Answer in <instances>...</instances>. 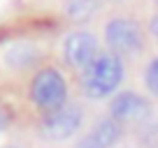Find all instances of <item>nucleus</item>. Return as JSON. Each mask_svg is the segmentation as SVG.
I'll return each instance as SVG.
<instances>
[{
  "instance_id": "nucleus-1",
  "label": "nucleus",
  "mask_w": 158,
  "mask_h": 148,
  "mask_svg": "<svg viewBox=\"0 0 158 148\" xmlns=\"http://www.w3.org/2000/svg\"><path fill=\"white\" fill-rule=\"evenodd\" d=\"M100 37L107 51L118 56L126 63L144 60L149 56L151 35H149L147 21H142L130 10H114L102 19Z\"/></svg>"
},
{
  "instance_id": "nucleus-2",
  "label": "nucleus",
  "mask_w": 158,
  "mask_h": 148,
  "mask_svg": "<svg viewBox=\"0 0 158 148\" xmlns=\"http://www.w3.org/2000/svg\"><path fill=\"white\" fill-rule=\"evenodd\" d=\"M126 76H128V63L114 56L112 51L102 49L98 58L77 76V88L84 99L100 102L114 97L118 88L126 84Z\"/></svg>"
},
{
  "instance_id": "nucleus-3",
  "label": "nucleus",
  "mask_w": 158,
  "mask_h": 148,
  "mask_svg": "<svg viewBox=\"0 0 158 148\" xmlns=\"http://www.w3.org/2000/svg\"><path fill=\"white\" fill-rule=\"evenodd\" d=\"M28 99L40 116L70 102V84L56 65H42L28 79Z\"/></svg>"
},
{
  "instance_id": "nucleus-4",
  "label": "nucleus",
  "mask_w": 158,
  "mask_h": 148,
  "mask_svg": "<svg viewBox=\"0 0 158 148\" xmlns=\"http://www.w3.org/2000/svg\"><path fill=\"white\" fill-rule=\"evenodd\" d=\"M84 120H86V109L81 102H74L70 99L68 104L54 109L49 114H42L37 118V137L42 141H49V143H60V141H68L72 139L79 130L84 127Z\"/></svg>"
},
{
  "instance_id": "nucleus-5",
  "label": "nucleus",
  "mask_w": 158,
  "mask_h": 148,
  "mask_svg": "<svg viewBox=\"0 0 158 148\" xmlns=\"http://www.w3.org/2000/svg\"><path fill=\"white\" fill-rule=\"evenodd\" d=\"M100 40L98 33L89 28H74L72 33H68L60 42V63L65 65L68 72L74 74L77 79L100 53Z\"/></svg>"
},
{
  "instance_id": "nucleus-6",
  "label": "nucleus",
  "mask_w": 158,
  "mask_h": 148,
  "mask_svg": "<svg viewBox=\"0 0 158 148\" xmlns=\"http://www.w3.org/2000/svg\"><path fill=\"white\" fill-rule=\"evenodd\" d=\"M107 116L121 127H147L153 118V104L137 90H118L107 104Z\"/></svg>"
},
{
  "instance_id": "nucleus-7",
  "label": "nucleus",
  "mask_w": 158,
  "mask_h": 148,
  "mask_svg": "<svg viewBox=\"0 0 158 148\" xmlns=\"http://www.w3.org/2000/svg\"><path fill=\"white\" fill-rule=\"evenodd\" d=\"M5 65L14 72H30L33 74L37 67H42V51L33 42H16L7 49Z\"/></svg>"
},
{
  "instance_id": "nucleus-8",
  "label": "nucleus",
  "mask_w": 158,
  "mask_h": 148,
  "mask_svg": "<svg viewBox=\"0 0 158 148\" xmlns=\"http://www.w3.org/2000/svg\"><path fill=\"white\" fill-rule=\"evenodd\" d=\"M89 134L95 139V143H98L100 148H114L118 141H121V137H123V127H121L114 118L102 116V118L93 120V125L89 127Z\"/></svg>"
},
{
  "instance_id": "nucleus-9",
  "label": "nucleus",
  "mask_w": 158,
  "mask_h": 148,
  "mask_svg": "<svg viewBox=\"0 0 158 148\" xmlns=\"http://www.w3.org/2000/svg\"><path fill=\"white\" fill-rule=\"evenodd\" d=\"M100 10V0H63V14L72 23H86Z\"/></svg>"
},
{
  "instance_id": "nucleus-10",
  "label": "nucleus",
  "mask_w": 158,
  "mask_h": 148,
  "mask_svg": "<svg viewBox=\"0 0 158 148\" xmlns=\"http://www.w3.org/2000/svg\"><path fill=\"white\" fill-rule=\"evenodd\" d=\"M142 84H144V88H147V93L158 99V53L151 56V58L147 60V65H144Z\"/></svg>"
},
{
  "instance_id": "nucleus-11",
  "label": "nucleus",
  "mask_w": 158,
  "mask_h": 148,
  "mask_svg": "<svg viewBox=\"0 0 158 148\" xmlns=\"http://www.w3.org/2000/svg\"><path fill=\"white\" fill-rule=\"evenodd\" d=\"M147 25H149V35H151V40H153V42L158 44V10L153 12L151 16H149Z\"/></svg>"
},
{
  "instance_id": "nucleus-12",
  "label": "nucleus",
  "mask_w": 158,
  "mask_h": 148,
  "mask_svg": "<svg viewBox=\"0 0 158 148\" xmlns=\"http://www.w3.org/2000/svg\"><path fill=\"white\" fill-rule=\"evenodd\" d=\"M74 148H100V146H98V143H95V139H93V137H91V134H89V132H86V134H84V137L79 139V141H77V143H74Z\"/></svg>"
},
{
  "instance_id": "nucleus-13",
  "label": "nucleus",
  "mask_w": 158,
  "mask_h": 148,
  "mask_svg": "<svg viewBox=\"0 0 158 148\" xmlns=\"http://www.w3.org/2000/svg\"><path fill=\"white\" fill-rule=\"evenodd\" d=\"M10 127V111H7L2 104H0V134Z\"/></svg>"
},
{
  "instance_id": "nucleus-14",
  "label": "nucleus",
  "mask_w": 158,
  "mask_h": 148,
  "mask_svg": "<svg viewBox=\"0 0 158 148\" xmlns=\"http://www.w3.org/2000/svg\"><path fill=\"white\" fill-rule=\"evenodd\" d=\"M100 2H114V5H118V2H126V0H100Z\"/></svg>"
},
{
  "instance_id": "nucleus-15",
  "label": "nucleus",
  "mask_w": 158,
  "mask_h": 148,
  "mask_svg": "<svg viewBox=\"0 0 158 148\" xmlns=\"http://www.w3.org/2000/svg\"><path fill=\"white\" fill-rule=\"evenodd\" d=\"M151 2H153V5H158V0H151Z\"/></svg>"
},
{
  "instance_id": "nucleus-16",
  "label": "nucleus",
  "mask_w": 158,
  "mask_h": 148,
  "mask_svg": "<svg viewBox=\"0 0 158 148\" xmlns=\"http://www.w3.org/2000/svg\"><path fill=\"white\" fill-rule=\"evenodd\" d=\"M5 148H16V146H5Z\"/></svg>"
}]
</instances>
